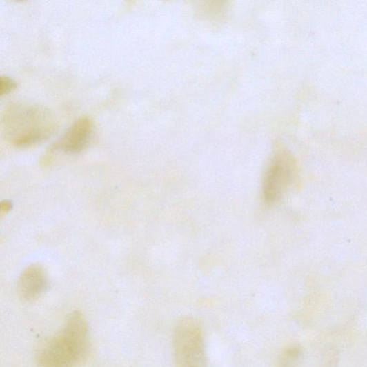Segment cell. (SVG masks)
<instances>
[{
    "mask_svg": "<svg viewBox=\"0 0 367 367\" xmlns=\"http://www.w3.org/2000/svg\"><path fill=\"white\" fill-rule=\"evenodd\" d=\"M57 121L48 109L30 103L10 106L3 117V133L17 148H26L48 139L57 130Z\"/></svg>",
    "mask_w": 367,
    "mask_h": 367,
    "instance_id": "1",
    "label": "cell"
},
{
    "mask_svg": "<svg viewBox=\"0 0 367 367\" xmlns=\"http://www.w3.org/2000/svg\"><path fill=\"white\" fill-rule=\"evenodd\" d=\"M89 329L84 316L75 311L37 357L39 367H76L86 356Z\"/></svg>",
    "mask_w": 367,
    "mask_h": 367,
    "instance_id": "2",
    "label": "cell"
},
{
    "mask_svg": "<svg viewBox=\"0 0 367 367\" xmlns=\"http://www.w3.org/2000/svg\"><path fill=\"white\" fill-rule=\"evenodd\" d=\"M173 350L177 367H208L203 328L194 318L185 317L177 322Z\"/></svg>",
    "mask_w": 367,
    "mask_h": 367,
    "instance_id": "3",
    "label": "cell"
},
{
    "mask_svg": "<svg viewBox=\"0 0 367 367\" xmlns=\"http://www.w3.org/2000/svg\"><path fill=\"white\" fill-rule=\"evenodd\" d=\"M295 173V160L288 153L281 151L272 157L264 179L263 193L266 204H275L282 197Z\"/></svg>",
    "mask_w": 367,
    "mask_h": 367,
    "instance_id": "4",
    "label": "cell"
},
{
    "mask_svg": "<svg viewBox=\"0 0 367 367\" xmlns=\"http://www.w3.org/2000/svg\"><path fill=\"white\" fill-rule=\"evenodd\" d=\"M95 135V125L88 117L73 123L54 144L53 150L67 155H79L88 148Z\"/></svg>",
    "mask_w": 367,
    "mask_h": 367,
    "instance_id": "5",
    "label": "cell"
},
{
    "mask_svg": "<svg viewBox=\"0 0 367 367\" xmlns=\"http://www.w3.org/2000/svg\"><path fill=\"white\" fill-rule=\"evenodd\" d=\"M48 288V279L44 268L39 264L28 266L17 283V291L26 301L39 299Z\"/></svg>",
    "mask_w": 367,
    "mask_h": 367,
    "instance_id": "6",
    "label": "cell"
},
{
    "mask_svg": "<svg viewBox=\"0 0 367 367\" xmlns=\"http://www.w3.org/2000/svg\"><path fill=\"white\" fill-rule=\"evenodd\" d=\"M303 358V351L299 346L293 345L288 347L282 353L280 367H298Z\"/></svg>",
    "mask_w": 367,
    "mask_h": 367,
    "instance_id": "7",
    "label": "cell"
},
{
    "mask_svg": "<svg viewBox=\"0 0 367 367\" xmlns=\"http://www.w3.org/2000/svg\"><path fill=\"white\" fill-rule=\"evenodd\" d=\"M0 86H1L0 95L1 96L7 95L16 88L17 83L8 77H2L1 81H0Z\"/></svg>",
    "mask_w": 367,
    "mask_h": 367,
    "instance_id": "8",
    "label": "cell"
},
{
    "mask_svg": "<svg viewBox=\"0 0 367 367\" xmlns=\"http://www.w3.org/2000/svg\"><path fill=\"white\" fill-rule=\"evenodd\" d=\"M13 208V203L11 200H4L2 201L1 205H0V209H1L2 213H8Z\"/></svg>",
    "mask_w": 367,
    "mask_h": 367,
    "instance_id": "9",
    "label": "cell"
}]
</instances>
